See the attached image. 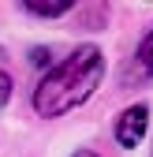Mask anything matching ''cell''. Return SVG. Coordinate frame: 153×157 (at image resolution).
Returning a JSON list of instances; mask_svg holds the SVG:
<instances>
[{"label": "cell", "mask_w": 153, "mask_h": 157, "mask_svg": "<svg viewBox=\"0 0 153 157\" xmlns=\"http://www.w3.org/2000/svg\"><path fill=\"white\" fill-rule=\"evenodd\" d=\"M105 78V52L97 45H79L64 64H56L34 90V109L45 120H56L79 109Z\"/></svg>", "instance_id": "6da1fadb"}, {"label": "cell", "mask_w": 153, "mask_h": 157, "mask_svg": "<svg viewBox=\"0 0 153 157\" xmlns=\"http://www.w3.org/2000/svg\"><path fill=\"white\" fill-rule=\"evenodd\" d=\"M146 127H149V109L146 105H131L120 112V120H116V142L120 146H138L146 139Z\"/></svg>", "instance_id": "7a4b0ae2"}, {"label": "cell", "mask_w": 153, "mask_h": 157, "mask_svg": "<svg viewBox=\"0 0 153 157\" xmlns=\"http://www.w3.org/2000/svg\"><path fill=\"white\" fill-rule=\"evenodd\" d=\"M138 67H142V75H149L153 78V26H149V34L142 37V45H138Z\"/></svg>", "instance_id": "3957f363"}, {"label": "cell", "mask_w": 153, "mask_h": 157, "mask_svg": "<svg viewBox=\"0 0 153 157\" xmlns=\"http://www.w3.org/2000/svg\"><path fill=\"white\" fill-rule=\"evenodd\" d=\"M26 11H30V15H37V19H56V15L75 11V4H26Z\"/></svg>", "instance_id": "277c9868"}, {"label": "cell", "mask_w": 153, "mask_h": 157, "mask_svg": "<svg viewBox=\"0 0 153 157\" xmlns=\"http://www.w3.org/2000/svg\"><path fill=\"white\" fill-rule=\"evenodd\" d=\"M8 97H11V78H8L4 67H0V105H8Z\"/></svg>", "instance_id": "5b68a950"}, {"label": "cell", "mask_w": 153, "mask_h": 157, "mask_svg": "<svg viewBox=\"0 0 153 157\" xmlns=\"http://www.w3.org/2000/svg\"><path fill=\"white\" fill-rule=\"evenodd\" d=\"M75 157H97V153H93V150H79V153H75Z\"/></svg>", "instance_id": "8992f818"}]
</instances>
